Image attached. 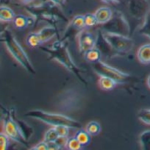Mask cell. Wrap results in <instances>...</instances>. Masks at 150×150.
<instances>
[{
  "label": "cell",
  "instance_id": "1",
  "mask_svg": "<svg viewBox=\"0 0 150 150\" xmlns=\"http://www.w3.org/2000/svg\"><path fill=\"white\" fill-rule=\"evenodd\" d=\"M39 48L41 51L50 55V59H53L60 63L69 71L75 75V77L78 78V80L83 85L86 86L88 85V83L83 75L84 72L76 65L72 59L68 49L66 41H61L60 39L56 41L51 47H47L41 46Z\"/></svg>",
  "mask_w": 150,
  "mask_h": 150
},
{
  "label": "cell",
  "instance_id": "2",
  "mask_svg": "<svg viewBox=\"0 0 150 150\" xmlns=\"http://www.w3.org/2000/svg\"><path fill=\"white\" fill-rule=\"evenodd\" d=\"M85 103V96L77 86L62 91L54 100V108L60 113L66 115L80 110Z\"/></svg>",
  "mask_w": 150,
  "mask_h": 150
},
{
  "label": "cell",
  "instance_id": "3",
  "mask_svg": "<svg viewBox=\"0 0 150 150\" xmlns=\"http://www.w3.org/2000/svg\"><path fill=\"white\" fill-rule=\"evenodd\" d=\"M1 41L5 44L9 52L16 61L31 74H35L36 71L29 59L27 53L16 39L15 36L9 29L6 28L1 33Z\"/></svg>",
  "mask_w": 150,
  "mask_h": 150
},
{
  "label": "cell",
  "instance_id": "4",
  "mask_svg": "<svg viewBox=\"0 0 150 150\" xmlns=\"http://www.w3.org/2000/svg\"><path fill=\"white\" fill-rule=\"evenodd\" d=\"M25 116L37 119L53 127L65 125L72 129H78L82 128V125L78 121L60 112L54 113V112H47L42 110L36 109L29 110L25 113Z\"/></svg>",
  "mask_w": 150,
  "mask_h": 150
},
{
  "label": "cell",
  "instance_id": "5",
  "mask_svg": "<svg viewBox=\"0 0 150 150\" xmlns=\"http://www.w3.org/2000/svg\"><path fill=\"white\" fill-rule=\"evenodd\" d=\"M2 132H5L11 140L26 147L28 146V142L24 137L18 124L14 119L12 110H7L2 108Z\"/></svg>",
  "mask_w": 150,
  "mask_h": 150
},
{
  "label": "cell",
  "instance_id": "6",
  "mask_svg": "<svg viewBox=\"0 0 150 150\" xmlns=\"http://www.w3.org/2000/svg\"><path fill=\"white\" fill-rule=\"evenodd\" d=\"M92 69L99 77L104 76L110 77L114 80L118 84H125L132 80V77L129 74L125 73L101 60L95 63H92Z\"/></svg>",
  "mask_w": 150,
  "mask_h": 150
},
{
  "label": "cell",
  "instance_id": "7",
  "mask_svg": "<svg viewBox=\"0 0 150 150\" xmlns=\"http://www.w3.org/2000/svg\"><path fill=\"white\" fill-rule=\"evenodd\" d=\"M102 30L107 33L122 35H130V25L121 11H116L113 12L112 18L105 24H102Z\"/></svg>",
  "mask_w": 150,
  "mask_h": 150
},
{
  "label": "cell",
  "instance_id": "8",
  "mask_svg": "<svg viewBox=\"0 0 150 150\" xmlns=\"http://www.w3.org/2000/svg\"><path fill=\"white\" fill-rule=\"evenodd\" d=\"M103 34L107 41L121 56L125 55L133 49L134 41L130 37L105 31H103Z\"/></svg>",
  "mask_w": 150,
  "mask_h": 150
},
{
  "label": "cell",
  "instance_id": "9",
  "mask_svg": "<svg viewBox=\"0 0 150 150\" xmlns=\"http://www.w3.org/2000/svg\"><path fill=\"white\" fill-rule=\"evenodd\" d=\"M149 7L147 0H130L128 5L129 12L135 19L144 20L149 13Z\"/></svg>",
  "mask_w": 150,
  "mask_h": 150
},
{
  "label": "cell",
  "instance_id": "10",
  "mask_svg": "<svg viewBox=\"0 0 150 150\" xmlns=\"http://www.w3.org/2000/svg\"><path fill=\"white\" fill-rule=\"evenodd\" d=\"M86 27L84 22V17L82 15L76 16L71 19L66 27L64 32V34L62 36L61 41H66L69 38L74 36V35L78 34L80 32L84 30Z\"/></svg>",
  "mask_w": 150,
  "mask_h": 150
},
{
  "label": "cell",
  "instance_id": "11",
  "mask_svg": "<svg viewBox=\"0 0 150 150\" xmlns=\"http://www.w3.org/2000/svg\"><path fill=\"white\" fill-rule=\"evenodd\" d=\"M95 47L99 49V50L102 53V55L103 54V55L106 56V57L108 58H113L115 57L121 56L107 41V39L104 36L103 31L102 29L97 33Z\"/></svg>",
  "mask_w": 150,
  "mask_h": 150
},
{
  "label": "cell",
  "instance_id": "12",
  "mask_svg": "<svg viewBox=\"0 0 150 150\" xmlns=\"http://www.w3.org/2000/svg\"><path fill=\"white\" fill-rule=\"evenodd\" d=\"M79 50L82 54H84L86 51L93 48L96 46V36L90 31L83 30L77 34Z\"/></svg>",
  "mask_w": 150,
  "mask_h": 150
},
{
  "label": "cell",
  "instance_id": "13",
  "mask_svg": "<svg viewBox=\"0 0 150 150\" xmlns=\"http://www.w3.org/2000/svg\"><path fill=\"white\" fill-rule=\"evenodd\" d=\"M36 19L33 16H26L19 14L16 15L13 21L14 27L18 30H24L27 27H33L35 23Z\"/></svg>",
  "mask_w": 150,
  "mask_h": 150
},
{
  "label": "cell",
  "instance_id": "14",
  "mask_svg": "<svg viewBox=\"0 0 150 150\" xmlns=\"http://www.w3.org/2000/svg\"><path fill=\"white\" fill-rule=\"evenodd\" d=\"M95 16L99 24H104L110 20L112 16V11L108 7H101L95 12Z\"/></svg>",
  "mask_w": 150,
  "mask_h": 150
},
{
  "label": "cell",
  "instance_id": "15",
  "mask_svg": "<svg viewBox=\"0 0 150 150\" xmlns=\"http://www.w3.org/2000/svg\"><path fill=\"white\" fill-rule=\"evenodd\" d=\"M38 33H39L43 44H44V43L50 41L51 39H52L53 38L57 36L58 34V30L54 25H50L41 29L38 32Z\"/></svg>",
  "mask_w": 150,
  "mask_h": 150
},
{
  "label": "cell",
  "instance_id": "16",
  "mask_svg": "<svg viewBox=\"0 0 150 150\" xmlns=\"http://www.w3.org/2000/svg\"><path fill=\"white\" fill-rule=\"evenodd\" d=\"M137 57L142 64H150V44H144L138 49Z\"/></svg>",
  "mask_w": 150,
  "mask_h": 150
},
{
  "label": "cell",
  "instance_id": "17",
  "mask_svg": "<svg viewBox=\"0 0 150 150\" xmlns=\"http://www.w3.org/2000/svg\"><path fill=\"white\" fill-rule=\"evenodd\" d=\"M12 111L14 119H15L16 122L18 124V127H19L20 129H21L23 135H24V137L25 138V139L27 140V141H28L30 138H31L33 133H34V130H33V127H32L31 126H30L29 125H27L26 122H23L22 120H20V119H17L16 116H15V111H14V110L12 109Z\"/></svg>",
  "mask_w": 150,
  "mask_h": 150
},
{
  "label": "cell",
  "instance_id": "18",
  "mask_svg": "<svg viewBox=\"0 0 150 150\" xmlns=\"http://www.w3.org/2000/svg\"><path fill=\"white\" fill-rule=\"evenodd\" d=\"M117 84L118 83L114 80L108 77H104V76L99 77V80H98L99 88L104 91H110L113 90Z\"/></svg>",
  "mask_w": 150,
  "mask_h": 150
},
{
  "label": "cell",
  "instance_id": "19",
  "mask_svg": "<svg viewBox=\"0 0 150 150\" xmlns=\"http://www.w3.org/2000/svg\"><path fill=\"white\" fill-rule=\"evenodd\" d=\"M83 56H84L85 60L87 62L91 63H95L101 60L102 53L99 51V49L95 47L86 51L83 54Z\"/></svg>",
  "mask_w": 150,
  "mask_h": 150
},
{
  "label": "cell",
  "instance_id": "20",
  "mask_svg": "<svg viewBox=\"0 0 150 150\" xmlns=\"http://www.w3.org/2000/svg\"><path fill=\"white\" fill-rule=\"evenodd\" d=\"M15 13L9 7L2 5L0 8V20L4 22H11L16 17Z\"/></svg>",
  "mask_w": 150,
  "mask_h": 150
},
{
  "label": "cell",
  "instance_id": "21",
  "mask_svg": "<svg viewBox=\"0 0 150 150\" xmlns=\"http://www.w3.org/2000/svg\"><path fill=\"white\" fill-rule=\"evenodd\" d=\"M26 44H27L28 47H32V48L41 47L43 44V42L38 32V33H30L27 36Z\"/></svg>",
  "mask_w": 150,
  "mask_h": 150
},
{
  "label": "cell",
  "instance_id": "22",
  "mask_svg": "<svg viewBox=\"0 0 150 150\" xmlns=\"http://www.w3.org/2000/svg\"><path fill=\"white\" fill-rule=\"evenodd\" d=\"M74 137L77 138L79 141V142L85 146H88L91 142V135H89L88 132L86 130V129H83L80 128L78 129L77 132L75 133Z\"/></svg>",
  "mask_w": 150,
  "mask_h": 150
},
{
  "label": "cell",
  "instance_id": "23",
  "mask_svg": "<svg viewBox=\"0 0 150 150\" xmlns=\"http://www.w3.org/2000/svg\"><path fill=\"white\" fill-rule=\"evenodd\" d=\"M141 148L144 150H150V129L144 131L139 135Z\"/></svg>",
  "mask_w": 150,
  "mask_h": 150
},
{
  "label": "cell",
  "instance_id": "24",
  "mask_svg": "<svg viewBox=\"0 0 150 150\" xmlns=\"http://www.w3.org/2000/svg\"><path fill=\"white\" fill-rule=\"evenodd\" d=\"M86 130L88 132L91 136H96L100 133L102 128L99 122L96 121H91L86 125Z\"/></svg>",
  "mask_w": 150,
  "mask_h": 150
},
{
  "label": "cell",
  "instance_id": "25",
  "mask_svg": "<svg viewBox=\"0 0 150 150\" xmlns=\"http://www.w3.org/2000/svg\"><path fill=\"white\" fill-rule=\"evenodd\" d=\"M138 33L150 38V13L144 18V23L138 30Z\"/></svg>",
  "mask_w": 150,
  "mask_h": 150
},
{
  "label": "cell",
  "instance_id": "26",
  "mask_svg": "<svg viewBox=\"0 0 150 150\" xmlns=\"http://www.w3.org/2000/svg\"><path fill=\"white\" fill-rule=\"evenodd\" d=\"M83 148V146L79 142L78 140L74 136L68 138L66 149L69 150H79Z\"/></svg>",
  "mask_w": 150,
  "mask_h": 150
},
{
  "label": "cell",
  "instance_id": "27",
  "mask_svg": "<svg viewBox=\"0 0 150 150\" xmlns=\"http://www.w3.org/2000/svg\"><path fill=\"white\" fill-rule=\"evenodd\" d=\"M59 135L57 133V130H56L55 127H53L50 128L46 132L45 135L44 136V141H46L47 143L54 142L57 139Z\"/></svg>",
  "mask_w": 150,
  "mask_h": 150
},
{
  "label": "cell",
  "instance_id": "28",
  "mask_svg": "<svg viewBox=\"0 0 150 150\" xmlns=\"http://www.w3.org/2000/svg\"><path fill=\"white\" fill-rule=\"evenodd\" d=\"M137 117L141 122L150 125V109H141L137 113Z\"/></svg>",
  "mask_w": 150,
  "mask_h": 150
},
{
  "label": "cell",
  "instance_id": "29",
  "mask_svg": "<svg viewBox=\"0 0 150 150\" xmlns=\"http://www.w3.org/2000/svg\"><path fill=\"white\" fill-rule=\"evenodd\" d=\"M84 17V22L86 27H92L99 24L96 19L95 14L86 13L83 16Z\"/></svg>",
  "mask_w": 150,
  "mask_h": 150
},
{
  "label": "cell",
  "instance_id": "30",
  "mask_svg": "<svg viewBox=\"0 0 150 150\" xmlns=\"http://www.w3.org/2000/svg\"><path fill=\"white\" fill-rule=\"evenodd\" d=\"M10 140L11 138L4 132L0 133V149L1 150H5L8 149L10 146Z\"/></svg>",
  "mask_w": 150,
  "mask_h": 150
},
{
  "label": "cell",
  "instance_id": "31",
  "mask_svg": "<svg viewBox=\"0 0 150 150\" xmlns=\"http://www.w3.org/2000/svg\"><path fill=\"white\" fill-rule=\"evenodd\" d=\"M54 127H55L59 136H69L70 127L65 126V125H58V126H55Z\"/></svg>",
  "mask_w": 150,
  "mask_h": 150
},
{
  "label": "cell",
  "instance_id": "32",
  "mask_svg": "<svg viewBox=\"0 0 150 150\" xmlns=\"http://www.w3.org/2000/svg\"><path fill=\"white\" fill-rule=\"evenodd\" d=\"M68 137L66 136H59L57 138V139L56 140L55 142L57 143V145L59 146L60 149H66V144H67L68 141Z\"/></svg>",
  "mask_w": 150,
  "mask_h": 150
},
{
  "label": "cell",
  "instance_id": "33",
  "mask_svg": "<svg viewBox=\"0 0 150 150\" xmlns=\"http://www.w3.org/2000/svg\"><path fill=\"white\" fill-rule=\"evenodd\" d=\"M30 149L34 150H48V143H47L44 141H41V142H39L38 144H36L35 146L32 147V148Z\"/></svg>",
  "mask_w": 150,
  "mask_h": 150
},
{
  "label": "cell",
  "instance_id": "34",
  "mask_svg": "<svg viewBox=\"0 0 150 150\" xmlns=\"http://www.w3.org/2000/svg\"><path fill=\"white\" fill-rule=\"evenodd\" d=\"M48 147L49 149L48 150H57V149H60L59 146L57 145V143L55 141L54 142H50L48 143Z\"/></svg>",
  "mask_w": 150,
  "mask_h": 150
},
{
  "label": "cell",
  "instance_id": "35",
  "mask_svg": "<svg viewBox=\"0 0 150 150\" xmlns=\"http://www.w3.org/2000/svg\"><path fill=\"white\" fill-rule=\"evenodd\" d=\"M52 3H53L54 5H57V6L62 7L63 5H66V0H50Z\"/></svg>",
  "mask_w": 150,
  "mask_h": 150
},
{
  "label": "cell",
  "instance_id": "36",
  "mask_svg": "<svg viewBox=\"0 0 150 150\" xmlns=\"http://www.w3.org/2000/svg\"><path fill=\"white\" fill-rule=\"evenodd\" d=\"M146 83H147V86H148V87L149 88H150V74L149 75L148 77H147Z\"/></svg>",
  "mask_w": 150,
  "mask_h": 150
},
{
  "label": "cell",
  "instance_id": "37",
  "mask_svg": "<svg viewBox=\"0 0 150 150\" xmlns=\"http://www.w3.org/2000/svg\"><path fill=\"white\" fill-rule=\"evenodd\" d=\"M123 0H110L111 2H113V3H121Z\"/></svg>",
  "mask_w": 150,
  "mask_h": 150
},
{
  "label": "cell",
  "instance_id": "38",
  "mask_svg": "<svg viewBox=\"0 0 150 150\" xmlns=\"http://www.w3.org/2000/svg\"><path fill=\"white\" fill-rule=\"evenodd\" d=\"M101 1L105 2V3H110V2H111L110 0H101Z\"/></svg>",
  "mask_w": 150,
  "mask_h": 150
}]
</instances>
